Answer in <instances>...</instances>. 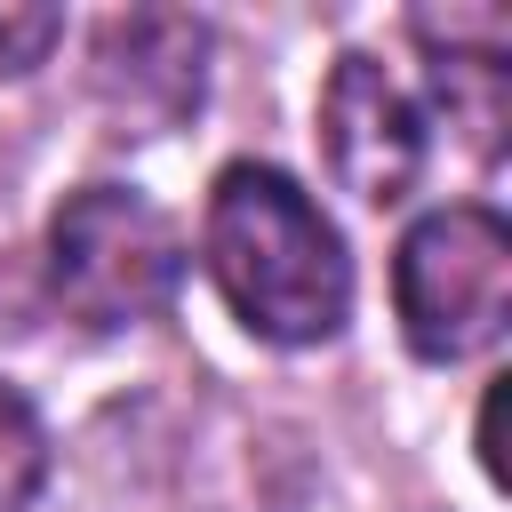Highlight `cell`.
<instances>
[{
  "instance_id": "obj_3",
  "label": "cell",
  "mask_w": 512,
  "mask_h": 512,
  "mask_svg": "<svg viewBox=\"0 0 512 512\" xmlns=\"http://www.w3.org/2000/svg\"><path fill=\"white\" fill-rule=\"evenodd\" d=\"M176 280H184V232L136 184H80L56 208V224H48V288L80 328L112 336V328L160 320Z\"/></svg>"
},
{
  "instance_id": "obj_8",
  "label": "cell",
  "mask_w": 512,
  "mask_h": 512,
  "mask_svg": "<svg viewBox=\"0 0 512 512\" xmlns=\"http://www.w3.org/2000/svg\"><path fill=\"white\" fill-rule=\"evenodd\" d=\"M56 40H64V16H56V8H16V0H0V80H24L32 64H48Z\"/></svg>"
},
{
  "instance_id": "obj_9",
  "label": "cell",
  "mask_w": 512,
  "mask_h": 512,
  "mask_svg": "<svg viewBox=\"0 0 512 512\" xmlns=\"http://www.w3.org/2000/svg\"><path fill=\"white\" fill-rule=\"evenodd\" d=\"M480 472L504 488L512 472H504V376L488 384V400H480Z\"/></svg>"
},
{
  "instance_id": "obj_5",
  "label": "cell",
  "mask_w": 512,
  "mask_h": 512,
  "mask_svg": "<svg viewBox=\"0 0 512 512\" xmlns=\"http://www.w3.org/2000/svg\"><path fill=\"white\" fill-rule=\"evenodd\" d=\"M320 160L360 208H400L424 176V104L360 48L320 80Z\"/></svg>"
},
{
  "instance_id": "obj_6",
  "label": "cell",
  "mask_w": 512,
  "mask_h": 512,
  "mask_svg": "<svg viewBox=\"0 0 512 512\" xmlns=\"http://www.w3.org/2000/svg\"><path fill=\"white\" fill-rule=\"evenodd\" d=\"M432 96L448 104V128H464V144L480 160L504 152V128H512V80H504V64H432Z\"/></svg>"
},
{
  "instance_id": "obj_7",
  "label": "cell",
  "mask_w": 512,
  "mask_h": 512,
  "mask_svg": "<svg viewBox=\"0 0 512 512\" xmlns=\"http://www.w3.org/2000/svg\"><path fill=\"white\" fill-rule=\"evenodd\" d=\"M40 480H48V424L16 384H0V512H24Z\"/></svg>"
},
{
  "instance_id": "obj_1",
  "label": "cell",
  "mask_w": 512,
  "mask_h": 512,
  "mask_svg": "<svg viewBox=\"0 0 512 512\" xmlns=\"http://www.w3.org/2000/svg\"><path fill=\"white\" fill-rule=\"evenodd\" d=\"M200 256H208L216 296L232 304V320L256 344L304 352L352 320V256H344L336 224L320 216V200L288 168L232 160L208 184Z\"/></svg>"
},
{
  "instance_id": "obj_2",
  "label": "cell",
  "mask_w": 512,
  "mask_h": 512,
  "mask_svg": "<svg viewBox=\"0 0 512 512\" xmlns=\"http://www.w3.org/2000/svg\"><path fill=\"white\" fill-rule=\"evenodd\" d=\"M392 312L416 360H480L512 320V224L480 200L416 216L392 248Z\"/></svg>"
},
{
  "instance_id": "obj_4",
  "label": "cell",
  "mask_w": 512,
  "mask_h": 512,
  "mask_svg": "<svg viewBox=\"0 0 512 512\" xmlns=\"http://www.w3.org/2000/svg\"><path fill=\"white\" fill-rule=\"evenodd\" d=\"M96 104L120 136H168L208 96V24L184 8H128L96 24L88 48Z\"/></svg>"
}]
</instances>
